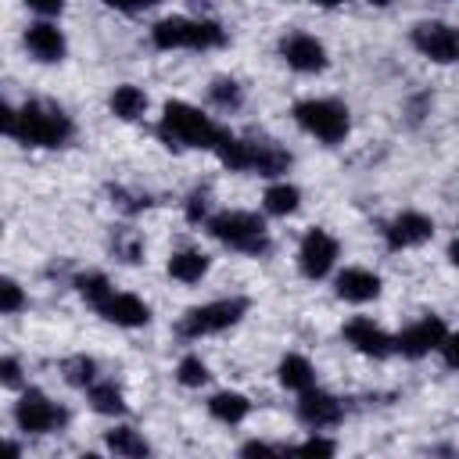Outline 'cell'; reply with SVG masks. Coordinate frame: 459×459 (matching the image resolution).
Here are the masks:
<instances>
[{
  "instance_id": "2e32d148",
  "label": "cell",
  "mask_w": 459,
  "mask_h": 459,
  "mask_svg": "<svg viewBox=\"0 0 459 459\" xmlns=\"http://www.w3.org/2000/svg\"><path fill=\"white\" fill-rule=\"evenodd\" d=\"M344 341H348L355 351L373 355V359H384V355L394 351V341H391L380 326H373L369 319H351V323L344 326Z\"/></svg>"
},
{
  "instance_id": "603a6c76",
  "label": "cell",
  "mask_w": 459,
  "mask_h": 459,
  "mask_svg": "<svg viewBox=\"0 0 459 459\" xmlns=\"http://www.w3.org/2000/svg\"><path fill=\"white\" fill-rule=\"evenodd\" d=\"M90 405H93L100 416H118V412H126L122 391H118L115 384H90Z\"/></svg>"
},
{
  "instance_id": "8992f818",
  "label": "cell",
  "mask_w": 459,
  "mask_h": 459,
  "mask_svg": "<svg viewBox=\"0 0 459 459\" xmlns=\"http://www.w3.org/2000/svg\"><path fill=\"white\" fill-rule=\"evenodd\" d=\"M294 118L305 133H312L323 143H341L351 129L348 108L337 100H301V104H294Z\"/></svg>"
},
{
  "instance_id": "484cf974",
  "label": "cell",
  "mask_w": 459,
  "mask_h": 459,
  "mask_svg": "<svg viewBox=\"0 0 459 459\" xmlns=\"http://www.w3.org/2000/svg\"><path fill=\"white\" fill-rule=\"evenodd\" d=\"M75 287H79V294H82L93 308L111 294V283H108L100 273H86V276H79V280H75Z\"/></svg>"
},
{
  "instance_id": "d4e9b609",
  "label": "cell",
  "mask_w": 459,
  "mask_h": 459,
  "mask_svg": "<svg viewBox=\"0 0 459 459\" xmlns=\"http://www.w3.org/2000/svg\"><path fill=\"white\" fill-rule=\"evenodd\" d=\"M298 201H301V194L290 183H276L265 190V212H273V215H290L298 208Z\"/></svg>"
},
{
  "instance_id": "9c48e42d",
  "label": "cell",
  "mask_w": 459,
  "mask_h": 459,
  "mask_svg": "<svg viewBox=\"0 0 459 459\" xmlns=\"http://www.w3.org/2000/svg\"><path fill=\"white\" fill-rule=\"evenodd\" d=\"M412 47L423 57L437 61V65L459 61V32L452 25H445V22H420L412 29Z\"/></svg>"
},
{
  "instance_id": "f1b7e54d",
  "label": "cell",
  "mask_w": 459,
  "mask_h": 459,
  "mask_svg": "<svg viewBox=\"0 0 459 459\" xmlns=\"http://www.w3.org/2000/svg\"><path fill=\"white\" fill-rule=\"evenodd\" d=\"M208 93H212V100H215L219 108H226V111L240 108V100H244V93H240V86H237L233 79H215Z\"/></svg>"
},
{
  "instance_id": "ffe728a7",
  "label": "cell",
  "mask_w": 459,
  "mask_h": 459,
  "mask_svg": "<svg viewBox=\"0 0 459 459\" xmlns=\"http://www.w3.org/2000/svg\"><path fill=\"white\" fill-rule=\"evenodd\" d=\"M204 273H208V255L201 251H176L169 258V276L179 283H197Z\"/></svg>"
},
{
  "instance_id": "e575fe53",
  "label": "cell",
  "mask_w": 459,
  "mask_h": 459,
  "mask_svg": "<svg viewBox=\"0 0 459 459\" xmlns=\"http://www.w3.org/2000/svg\"><path fill=\"white\" fill-rule=\"evenodd\" d=\"M108 7H115V11H126V14H133V11H143V7H154L158 0H104Z\"/></svg>"
},
{
  "instance_id": "8fae6325",
  "label": "cell",
  "mask_w": 459,
  "mask_h": 459,
  "mask_svg": "<svg viewBox=\"0 0 459 459\" xmlns=\"http://www.w3.org/2000/svg\"><path fill=\"white\" fill-rule=\"evenodd\" d=\"M445 337H448L445 323H441L437 316H427V319H420L416 326H409V330H402V333L394 337V351H402L405 359H420V355L441 348Z\"/></svg>"
},
{
  "instance_id": "d6a6232c",
  "label": "cell",
  "mask_w": 459,
  "mask_h": 459,
  "mask_svg": "<svg viewBox=\"0 0 459 459\" xmlns=\"http://www.w3.org/2000/svg\"><path fill=\"white\" fill-rule=\"evenodd\" d=\"M111 197H115V204H118L122 212H140V208H147V197H129L122 186H111Z\"/></svg>"
},
{
  "instance_id": "44dd1931",
  "label": "cell",
  "mask_w": 459,
  "mask_h": 459,
  "mask_svg": "<svg viewBox=\"0 0 459 459\" xmlns=\"http://www.w3.org/2000/svg\"><path fill=\"white\" fill-rule=\"evenodd\" d=\"M247 409H251V402L244 394H237V391H219V394L208 398V412L215 420H222V423H240L247 416Z\"/></svg>"
},
{
  "instance_id": "d6986e66",
  "label": "cell",
  "mask_w": 459,
  "mask_h": 459,
  "mask_svg": "<svg viewBox=\"0 0 459 459\" xmlns=\"http://www.w3.org/2000/svg\"><path fill=\"white\" fill-rule=\"evenodd\" d=\"M276 373H280V384L290 387V391H308L316 384V369H312V362L305 355H283Z\"/></svg>"
},
{
  "instance_id": "277c9868",
  "label": "cell",
  "mask_w": 459,
  "mask_h": 459,
  "mask_svg": "<svg viewBox=\"0 0 459 459\" xmlns=\"http://www.w3.org/2000/svg\"><path fill=\"white\" fill-rule=\"evenodd\" d=\"M151 39H154L158 50H179V47H190V50H212V47H222V43H226V32H222L215 22L161 18V22L151 29Z\"/></svg>"
},
{
  "instance_id": "9a60e30c",
  "label": "cell",
  "mask_w": 459,
  "mask_h": 459,
  "mask_svg": "<svg viewBox=\"0 0 459 459\" xmlns=\"http://www.w3.org/2000/svg\"><path fill=\"white\" fill-rule=\"evenodd\" d=\"M298 416L305 427L312 430H323V427H333L341 420V402L326 391H301V402H298Z\"/></svg>"
},
{
  "instance_id": "ac0fdd59",
  "label": "cell",
  "mask_w": 459,
  "mask_h": 459,
  "mask_svg": "<svg viewBox=\"0 0 459 459\" xmlns=\"http://www.w3.org/2000/svg\"><path fill=\"white\" fill-rule=\"evenodd\" d=\"M337 294L344 301H373L380 294V276L369 269H344L337 276Z\"/></svg>"
},
{
  "instance_id": "5b68a950",
  "label": "cell",
  "mask_w": 459,
  "mask_h": 459,
  "mask_svg": "<svg viewBox=\"0 0 459 459\" xmlns=\"http://www.w3.org/2000/svg\"><path fill=\"white\" fill-rule=\"evenodd\" d=\"M208 233L237 251L247 255H265L269 251V237H265V222L251 212H219L215 219H208Z\"/></svg>"
},
{
  "instance_id": "7402d4cb",
  "label": "cell",
  "mask_w": 459,
  "mask_h": 459,
  "mask_svg": "<svg viewBox=\"0 0 459 459\" xmlns=\"http://www.w3.org/2000/svg\"><path fill=\"white\" fill-rule=\"evenodd\" d=\"M143 108H147V97H143V90H136V86H115V93H111V111L118 115V118H126V122H133V118H140L143 115Z\"/></svg>"
},
{
  "instance_id": "8d00e7d4",
  "label": "cell",
  "mask_w": 459,
  "mask_h": 459,
  "mask_svg": "<svg viewBox=\"0 0 459 459\" xmlns=\"http://www.w3.org/2000/svg\"><path fill=\"white\" fill-rule=\"evenodd\" d=\"M441 351H445V362H448L452 369H459V333H452V337H445V344H441Z\"/></svg>"
},
{
  "instance_id": "f546056e",
  "label": "cell",
  "mask_w": 459,
  "mask_h": 459,
  "mask_svg": "<svg viewBox=\"0 0 459 459\" xmlns=\"http://www.w3.org/2000/svg\"><path fill=\"white\" fill-rule=\"evenodd\" d=\"M22 305H25L22 287H18L14 280H4V283H0V312H4V316H14Z\"/></svg>"
},
{
  "instance_id": "d590c367",
  "label": "cell",
  "mask_w": 459,
  "mask_h": 459,
  "mask_svg": "<svg viewBox=\"0 0 459 459\" xmlns=\"http://www.w3.org/2000/svg\"><path fill=\"white\" fill-rule=\"evenodd\" d=\"M25 4L36 14H61V7H65V0H25Z\"/></svg>"
},
{
  "instance_id": "4dcf8cb0",
  "label": "cell",
  "mask_w": 459,
  "mask_h": 459,
  "mask_svg": "<svg viewBox=\"0 0 459 459\" xmlns=\"http://www.w3.org/2000/svg\"><path fill=\"white\" fill-rule=\"evenodd\" d=\"M111 251H115L122 262H140V240H136V233H115Z\"/></svg>"
},
{
  "instance_id": "ab89813d",
  "label": "cell",
  "mask_w": 459,
  "mask_h": 459,
  "mask_svg": "<svg viewBox=\"0 0 459 459\" xmlns=\"http://www.w3.org/2000/svg\"><path fill=\"white\" fill-rule=\"evenodd\" d=\"M312 4H319V7H337V4H344V0H312Z\"/></svg>"
},
{
  "instance_id": "f35d334b",
  "label": "cell",
  "mask_w": 459,
  "mask_h": 459,
  "mask_svg": "<svg viewBox=\"0 0 459 459\" xmlns=\"http://www.w3.org/2000/svg\"><path fill=\"white\" fill-rule=\"evenodd\" d=\"M448 258H452V265H459V240L448 247Z\"/></svg>"
},
{
  "instance_id": "4316f807",
  "label": "cell",
  "mask_w": 459,
  "mask_h": 459,
  "mask_svg": "<svg viewBox=\"0 0 459 459\" xmlns=\"http://www.w3.org/2000/svg\"><path fill=\"white\" fill-rule=\"evenodd\" d=\"M176 380H179L183 387H201V384L208 380V366H204L197 355H186V359H179V366H176Z\"/></svg>"
},
{
  "instance_id": "cb8c5ba5",
  "label": "cell",
  "mask_w": 459,
  "mask_h": 459,
  "mask_svg": "<svg viewBox=\"0 0 459 459\" xmlns=\"http://www.w3.org/2000/svg\"><path fill=\"white\" fill-rule=\"evenodd\" d=\"M108 448H111L115 455H147V452H151L147 441H143L133 427H115V430H108Z\"/></svg>"
},
{
  "instance_id": "e0dca14e",
  "label": "cell",
  "mask_w": 459,
  "mask_h": 459,
  "mask_svg": "<svg viewBox=\"0 0 459 459\" xmlns=\"http://www.w3.org/2000/svg\"><path fill=\"white\" fill-rule=\"evenodd\" d=\"M25 47H29V54L39 57V61H61V57H65V36H61V29L50 25V22L29 25V29H25Z\"/></svg>"
},
{
  "instance_id": "1f68e13d",
  "label": "cell",
  "mask_w": 459,
  "mask_h": 459,
  "mask_svg": "<svg viewBox=\"0 0 459 459\" xmlns=\"http://www.w3.org/2000/svg\"><path fill=\"white\" fill-rule=\"evenodd\" d=\"M298 452H301V455H333V452H337V445H333V441H326V437H308L305 445H298Z\"/></svg>"
},
{
  "instance_id": "74e56055",
  "label": "cell",
  "mask_w": 459,
  "mask_h": 459,
  "mask_svg": "<svg viewBox=\"0 0 459 459\" xmlns=\"http://www.w3.org/2000/svg\"><path fill=\"white\" fill-rule=\"evenodd\" d=\"M0 380H4L7 387L18 384V362H14V359H4V362H0Z\"/></svg>"
},
{
  "instance_id": "7c38bea8",
  "label": "cell",
  "mask_w": 459,
  "mask_h": 459,
  "mask_svg": "<svg viewBox=\"0 0 459 459\" xmlns=\"http://www.w3.org/2000/svg\"><path fill=\"white\" fill-rule=\"evenodd\" d=\"M280 54H283V61H287L294 72H323V68H326V50H323V43H319L316 36H305V32L283 36Z\"/></svg>"
},
{
  "instance_id": "6da1fadb",
  "label": "cell",
  "mask_w": 459,
  "mask_h": 459,
  "mask_svg": "<svg viewBox=\"0 0 459 459\" xmlns=\"http://www.w3.org/2000/svg\"><path fill=\"white\" fill-rule=\"evenodd\" d=\"M4 133L32 143V147H61L72 136V118L43 100H29L25 108H4Z\"/></svg>"
},
{
  "instance_id": "3957f363",
  "label": "cell",
  "mask_w": 459,
  "mask_h": 459,
  "mask_svg": "<svg viewBox=\"0 0 459 459\" xmlns=\"http://www.w3.org/2000/svg\"><path fill=\"white\" fill-rule=\"evenodd\" d=\"M219 161L226 169L237 172H258V176H280L290 165V154L273 147V143H251V140H237V136H222L219 140Z\"/></svg>"
},
{
  "instance_id": "83f0119b",
  "label": "cell",
  "mask_w": 459,
  "mask_h": 459,
  "mask_svg": "<svg viewBox=\"0 0 459 459\" xmlns=\"http://www.w3.org/2000/svg\"><path fill=\"white\" fill-rule=\"evenodd\" d=\"M93 373H97V362H93V359H86V355H75V359H68V362H65V380H68V384H75V387L93 384Z\"/></svg>"
},
{
  "instance_id": "60d3db41",
  "label": "cell",
  "mask_w": 459,
  "mask_h": 459,
  "mask_svg": "<svg viewBox=\"0 0 459 459\" xmlns=\"http://www.w3.org/2000/svg\"><path fill=\"white\" fill-rule=\"evenodd\" d=\"M369 4H373V7H387L391 0H369Z\"/></svg>"
},
{
  "instance_id": "52a82bcc",
  "label": "cell",
  "mask_w": 459,
  "mask_h": 459,
  "mask_svg": "<svg viewBox=\"0 0 459 459\" xmlns=\"http://www.w3.org/2000/svg\"><path fill=\"white\" fill-rule=\"evenodd\" d=\"M247 312V301L244 298H222V301H208V305H197L190 308L183 319H179V333L183 337H204V333H219L226 326H233L240 316Z\"/></svg>"
},
{
  "instance_id": "4fadbf2b",
  "label": "cell",
  "mask_w": 459,
  "mask_h": 459,
  "mask_svg": "<svg viewBox=\"0 0 459 459\" xmlns=\"http://www.w3.org/2000/svg\"><path fill=\"white\" fill-rule=\"evenodd\" d=\"M384 233H387V247L402 251V247H416V244L430 240L434 222H430L427 215H420V212H402V215H394V219L387 222Z\"/></svg>"
},
{
  "instance_id": "ba28073f",
  "label": "cell",
  "mask_w": 459,
  "mask_h": 459,
  "mask_svg": "<svg viewBox=\"0 0 459 459\" xmlns=\"http://www.w3.org/2000/svg\"><path fill=\"white\" fill-rule=\"evenodd\" d=\"M65 420H68L65 409H57V405H54L47 394H39V391H25V394L18 398V405H14V423H18V430H25V434L57 430Z\"/></svg>"
},
{
  "instance_id": "30bf717a",
  "label": "cell",
  "mask_w": 459,
  "mask_h": 459,
  "mask_svg": "<svg viewBox=\"0 0 459 459\" xmlns=\"http://www.w3.org/2000/svg\"><path fill=\"white\" fill-rule=\"evenodd\" d=\"M337 262V240L326 230H308L298 247V265L308 280H323Z\"/></svg>"
},
{
  "instance_id": "5bb4252c",
  "label": "cell",
  "mask_w": 459,
  "mask_h": 459,
  "mask_svg": "<svg viewBox=\"0 0 459 459\" xmlns=\"http://www.w3.org/2000/svg\"><path fill=\"white\" fill-rule=\"evenodd\" d=\"M97 312H100L108 323H115V326H143V323L151 319L147 305H143L136 294H122V290H115V287H111V294L97 305Z\"/></svg>"
},
{
  "instance_id": "7a4b0ae2",
  "label": "cell",
  "mask_w": 459,
  "mask_h": 459,
  "mask_svg": "<svg viewBox=\"0 0 459 459\" xmlns=\"http://www.w3.org/2000/svg\"><path fill=\"white\" fill-rule=\"evenodd\" d=\"M158 133H161V140L169 147H219V140L226 136L208 115H201L197 108H190L183 100H169L165 104Z\"/></svg>"
},
{
  "instance_id": "836d02e7",
  "label": "cell",
  "mask_w": 459,
  "mask_h": 459,
  "mask_svg": "<svg viewBox=\"0 0 459 459\" xmlns=\"http://www.w3.org/2000/svg\"><path fill=\"white\" fill-rule=\"evenodd\" d=\"M204 215H208V197H204L201 190H194V194H190V204H186V219H190V222H201Z\"/></svg>"
}]
</instances>
